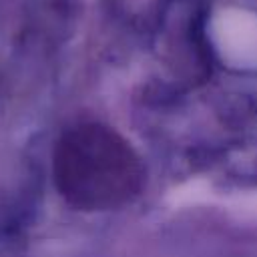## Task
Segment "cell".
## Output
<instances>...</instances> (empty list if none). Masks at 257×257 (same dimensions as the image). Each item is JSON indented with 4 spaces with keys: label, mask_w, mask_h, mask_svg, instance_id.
<instances>
[{
    "label": "cell",
    "mask_w": 257,
    "mask_h": 257,
    "mask_svg": "<svg viewBox=\"0 0 257 257\" xmlns=\"http://www.w3.org/2000/svg\"><path fill=\"white\" fill-rule=\"evenodd\" d=\"M54 175L60 193L86 211L112 209L143 185V165L112 128L82 124L58 143Z\"/></svg>",
    "instance_id": "obj_1"
}]
</instances>
